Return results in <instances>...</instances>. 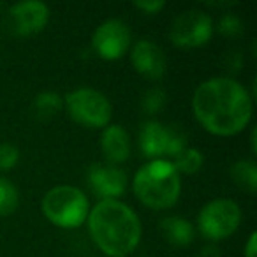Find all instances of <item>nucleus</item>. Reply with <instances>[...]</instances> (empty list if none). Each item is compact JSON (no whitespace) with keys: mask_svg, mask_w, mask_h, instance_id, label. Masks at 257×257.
I'll return each instance as SVG.
<instances>
[{"mask_svg":"<svg viewBox=\"0 0 257 257\" xmlns=\"http://www.w3.org/2000/svg\"><path fill=\"white\" fill-rule=\"evenodd\" d=\"M250 143H252V152L255 154L257 147H255V131H252V138H250Z\"/></svg>","mask_w":257,"mask_h":257,"instance_id":"393cba45","label":"nucleus"},{"mask_svg":"<svg viewBox=\"0 0 257 257\" xmlns=\"http://www.w3.org/2000/svg\"><path fill=\"white\" fill-rule=\"evenodd\" d=\"M140 148L150 161H166V157H178L187 148V136L178 125H166L150 120L141 125Z\"/></svg>","mask_w":257,"mask_h":257,"instance_id":"39448f33","label":"nucleus"},{"mask_svg":"<svg viewBox=\"0 0 257 257\" xmlns=\"http://www.w3.org/2000/svg\"><path fill=\"white\" fill-rule=\"evenodd\" d=\"M64 106V99L57 92H41L32 102V109L39 120L53 118Z\"/></svg>","mask_w":257,"mask_h":257,"instance_id":"dca6fc26","label":"nucleus"},{"mask_svg":"<svg viewBox=\"0 0 257 257\" xmlns=\"http://www.w3.org/2000/svg\"><path fill=\"white\" fill-rule=\"evenodd\" d=\"M100 150H102L104 157L111 166L125 162L131 155L128 133L118 123L104 127L102 136H100Z\"/></svg>","mask_w":257,"mask_h":257,"instance_id":"ddd939ff","label":"nucleus"},{"mask_svg":"<svg viewBox=\"0 0 257 257\" xmlns=\"http://www.w3.org/2000/svg\"><path fill=\"white\" fill-rule=\"evenodd\" d=\"M86 220L93 243L109 257L131 255L141 241L140 217L121 201H99Z\"/></svg>","mask_w":257,"mask_h":257,"instance_id":"f03ea898","label":"nucleus"},{"mask_svg":"<svg viewBox=\"0 0 257 257\" xmlns=\"http://www.w3.org/2000/svg\"><path fill=\"white\" fill-rule=\"evenodd\" d=\"M218 32L225 37H238L243 32V23L236 15H225L218 22Z\"/></svg>","mask_w":257,"mask_h":257,"instance_id":"412c9836","label":"nucleus"},{"mask_svg":"<svg viewBox=\"0 0 257 257\" xmlns=\"http://www.w3.org/2000/svg\"><path fill=\"white\" fill-rule=\"evenodd\" d=\"M88 185L100 201H118L127 190V175L123 169L111 164H92L86 173Z\"/></svg>","mask_w":257,"mask_h":257,"instance_id":"9b49d317","label":"nucleus"},{"mask_svg":"<svg viewBox=\"0 0 257 257\" xmlns=\"http://www.w3.org/2000/svg\"><path fill=\"white\" fill-rule=\"evenodd\" d=\"M199 257H220V250L215 245H206L203 250H201Z\"/></svg>","mask_w":257,"mask_h":257,"instance_id":"b1692460","label":"nucleus"},{"mask_svg":"<svg viewBox=\"0 0 257 257\" xmlns=\"http://www.w3.org/2000/svg\"><path fill=\"white\" fill-rule=\"evenodd\" d=\"M134 8L145 15H157L166 8V2L164 0H145V2L140 0V2H134Z\"/></svg>","mask_w":257,"mask_h":257,"instance_id":"4be33fe9","label":"nucleus"},{"mask_svg":"<svg viewBox=\"0 0 257 257\" xmlns=\"http://www.w3.org/2000/svg\"><path fill=\"white\" fill-rule=\"evenodd\" d=\"M159 231L164 236L169 245L175 246H187L194 241L196 229L189 220L182 217H166L159 224Z\"/></svg>","mask_w":257,"mask_h":257,"instance_id":"4468645a","label":"nucleus"},{"mask_svg":"<svg viewBox=\"0 0 257 257\" xmlns=\"http://www.w3.org/2000/svg\"><path fill=\"white\" fill-rule=\"evenodd\" d=\"M257 234L255 232H250L248 239H246V245L243 248V257H257Z\"/></svg>","mask_w":257,"mask_h":257,"instance_id":"5701e85b","label":"nucleus"},{"mask_svg":"<svg viewBox=\"0 0 257 257\" xmlns=\"http://www.w3.org/2000/svg\"><path fill=\"white\" fill-rule=\"evenodd\" d=\"M131 60L138 74L150 81L162 79L166 74V57L154 41L141 39L133 46Z\"/></svg>","mask_w":257,"mask_h":257,"instance_id":"f8f14e48","label":"nucleus"},{"mask_svg":"<svg viewBox=\"0 0 257 257\" xmlns=\"http://www.w3.org/2000/svg\"><path fill=\"white\" fill-rule=\"evenodd\" d=\"M166 100H168V95H166L164 90L162 88H150L143 95L141 107H143L148 114H155V113H159V111H162V107L166 106Z\"/></svg>","mask_w":257,"mask_h":257,"instance_id":"6ab92c4d","label":"nucleus"},{"mask_svg":"<svg viewBox=\"0 0 257 257\" xmlns=\"http://www.w3.org/2000/svg\"><path fill=\"white\" fill-rule=\"evenodd\" d=\"M20 161V150L11 143H0V171H11Z\"/></svg>","mask_w":257,"mask_h":257,"instance_id":"aec40b11","label":"nucleus"},{"mask_svg":"<svg viewBox=\"0 0 257 257\" xmlns=\"http://www.w3.org/2000/svg\"><path fill=\"white\" fill-rule=\"evenodd\" d=\"M252 95L231 78H211L196 88L192 111L210 134L220 138L239 134L252 118Z\"/></svg>","mask_w":257,"mask_h":257,"instance_id":"f257e3e1","label":"nucleus"},{"mask_svg":"<svg viewBox=\"0 0 257 257\" xmlns=\"http://www.w3.org/2000/svg\"><path fill=\"white\" fill-rule=\"evenodd\" d=\"M131 29L121 20H106L95 29L92 46L104 60H120L131 48Z\"/></svg>","mask_w":257,"mask_h":257,"instance_id":"1a4fd4ad","label":"nucleus"},{"mask_svg":"<svg viewBox=\"0 0 257 257\" xmlns=\"http://www.w3.org/2000/svg\"><path fill=\"white\" fill-rule=\"evenodd\" d=\"M232 182L245 192L253 194L257 190V166L252 161H238L229 169Z\"/></svg>","mask_w":257,"mask_h":257,"instance_id":"2eb2a0df","label":"nucleus"},{"mask_svg":"<svg viewBox=\"0 0 257 257\" xmlns=\"http://www.w3.org/2000/svg\"><path fill=\"white\" fill-rule=\"evenodd\" d=\"M213 36V20L210 15L197 9L180 13L171 23L169 39L176 48L192 50L201 48Z\"/></svg>","mask_w":257,"mask_h":257,"instance_id":"6e6552de","label":"nucleus"},{"mask_svg":"<svg viewBox=\"0 0 257 257\" xmlns=\"http://www.w3.org/2000/svg\"><path fill=\"white\" fill-rule=\"evenodd\" d=\"M2 8H4V4H2V2H0V9H2Z\"/></svg>","mask_w":257,"mask_h":257,"instance_id":"a878e982","label":"nucleus"},{"mask_svg":"<svg viewBox=\"0 0 257 257\" xmlns=\"http://www.w3.org/2000/svg\"><path fill=\"white\" fill-rule=\"evenodd\" d=\"M133 189L136 197L152 210H168L178 203L182 192L180 175L171 161H150L138 169Z\"/></svg>","mask_w":257,"mask_h":257,"instance_id":"7ed1b4c3","label":"nucleus"},{"mask_svg":"<svg viewBox=\"0 0 257 257\" xmlns=\"http://www.w3.org/2000/svg\"><path fill=\"white\" fill-rule=\"evenodd\" d=\"M44 217L62 229H76L88 218L90 203L83 190L72 185H58L48 190L41 203Z\"/></svg>","mask_w":257,"mask_h":257,"instance_id":"20e7f679","label":"nucleus"},{"mask_svg":"<svg viewBox=\"0 0 257 257\" xmlns=\"http://www.w3.org/2000/svg\"><path fill=\"white\" fill-rule=\"evenodd\" d=\"M65 109L76 123L88 128H102L109 125L111 104L104 93L93 88H76L65 95Z\"/></svg>","mask_w":257,"mask_h":257,"instance_id":"423d86ee","label":"nucleus"},{"mask_svg":"<svg viewBox=\"0 0 257 257\" xmlns=\"http://www.w3.org/2000/svg\"><path fill=\"white\" fill-rule=\"evenodd\" d=\"M50 22V8L37 0H25L11 6L6 15V27L20 37L39 34Z\"/></svg>","mask_w":257,"mask_h":257,"instance_id":"9d476101","label":"nucleus"},{"mask_svg":"<svg viewBox=\"0 0 257 257\" xmlns=\"http://www.w3.org/2000/svg\"><path fill=\"white\" fill-rule=\"evenodd\" d=\"M20 204V192L15 183L8 178H0V217H9Z\"/></svg>","mask_w":257,"mask_h":257,"instance_id":"a211bd4d","label":"nucleus"},{"mask_svg":"<svg viewBox=\"0 0 257 257\" xmlns=\"http://www.w3.org/2000/svg\"><path fill=\"white\" fill-rule=\"evenodd\" d=\"M241 222V210L231 199H213L201 208L197 215V229L204 238L220 241L234 234Z\"/></svg>","mask_w":257,"mask_h":257,"instance_id":"0eeeda50","label":"nucleus"},{"mask_svg":"<svg viewBox=\"0 0 257 257\" xmlns=\"http://www.w3.org/2000/svg\"><path fill=\"white\" fill-rule=\"evenodd\" d=\"M204 157L196 148H185L178 157H175L173 166L178 171V175H196L203 168Z\"/></svg>","mask_w":257,"mask_h":257,"instance_id":"f3484780","label":"nucleus"}]
</instances>
